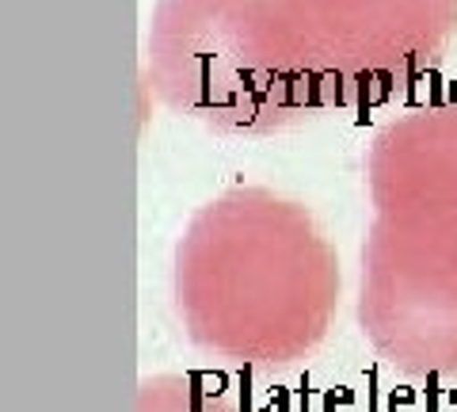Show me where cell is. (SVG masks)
Here are the masks:
<instances>
[{
	"label": "cell",
	"instance_id": "obj_5",
	"mask_svg": "<svg viewBox=\"0 0 457 412\" xmlns=\"http://www.w3.org/2000/svg\"><path fill=\"white\" fill-rule=\"evenodd\" d=\"M137 412H237V405L195 374H156L141 382Z\"/></svg>",
	"mask_w": 457,
	"mask_h": 412
},
{
	"label": "cell",
	"instance_id": "obj_2",
	"mask_svg": "<svg viewBox=\"0 0 457 412\" xmlns=\"http://www.w3.org/2000/svg\"><path fill=\"white\" fill-rule=\"evenodd\" d=\"M366 191L362 332L396 371L457 378V104L385 122Z\"/></svg>",
	"mask_w": 457,
	"mask_h": 412
},
{
	"label": "cell",
	"instance_id": "obj_3",
	"mask_svg": "<svg viewBox=\"0 0 457 412\" xmlns=\"http://www.w3.org/2000/svg\"><path fill=\"white\" fill-rule=\"evenodd\" d=\"M149 80L176 115L225 138H270L320 115L275 0H164Z\"/></svg>",
	"mask_w": 457,
	"mask_h": 412
},
{
	"label": "cell",
	"instance_id": "obj_4",
	"mask_svg": "<svg viewBox=\"0 0 457 412\" xmlns=\"http://www.w3.org/2000/svg\"><path fill=\"white\" fill-rule=\"evenodd\" d=\"M275 8L320 111L404 88L457 31V0H275Z\"/></svg>",
	"mask_w": 457,
	"mask_h": 412
},
{
	"label": "cell",
	"instance_id": "obj_1",
	"mask_svg": "<svg viewBox=\"0 0 457 412\" xmlns=\"http://www.w3.org/2000/svg\"><path fill=\"white\" fill-rule=\"evenodd\" d=\"M176 309L203 351L240 366L297 363L339 314V252L297 198L237 183L179 233Z\"/></svg>",
	"mask_w": 457,
	"mask_h": 412
}]
</instances>
